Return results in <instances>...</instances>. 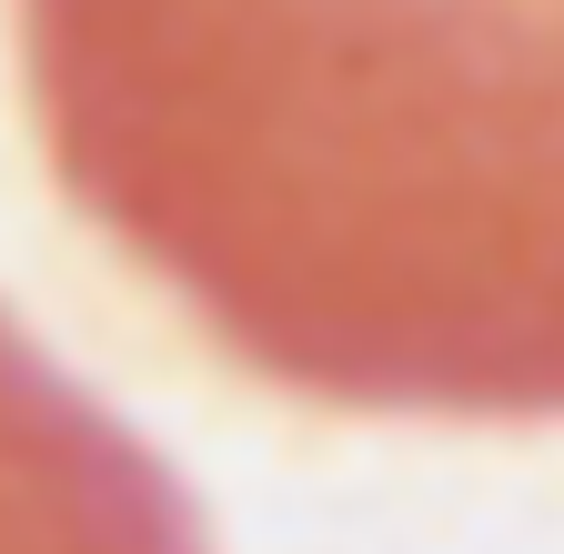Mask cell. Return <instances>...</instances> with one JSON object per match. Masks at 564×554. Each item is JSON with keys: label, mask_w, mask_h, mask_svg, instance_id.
<instances>
[{"label": "cell", "mask_w": 564, "mask_h": 554, "mask_svg": "<svg viewBox=\"0 0 564 554\" xmlns=\"http://www.w3.org/2000/svg\"><path fill=\"white\" fill-rule=\"evenodd\" d=\"M0 554H212L202 504L0 313Z\"/></svg>", "instance_id": "2"}, {"label": "cell", "mask_w": 564, "mask_h": 554, "mask_svg": "<svg viewBox=\"0 0 564 554\" xmlns=\"http://www.w3.org/2000/svg\"><path fill=\"white\" fill-rule=\"evenodd\" d=\"M51 172L262 383L564 413V0H21Z\"/></svg>", "instance_id": "1"}]
</instances>
